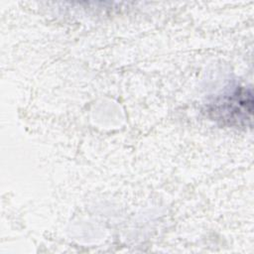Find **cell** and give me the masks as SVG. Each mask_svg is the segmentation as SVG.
<instances>
[{"label": "cell", "instance_id": "cell-1", "mask_svg": "<svg viewBox=\"0 0 254 254\" xmlns=\"http://www.w3.org/2000/svg\"><path fill=\"white\" fill-rule=\"evenodd\" d=\"M253 97L251 90L240 88L235 90L230 96L224 97L214 104L211 110L216 118L230 123L240 124L246 120H251Z\"/></svg>", "mask_w": 254, "mask_h": 254}]
</instances>
